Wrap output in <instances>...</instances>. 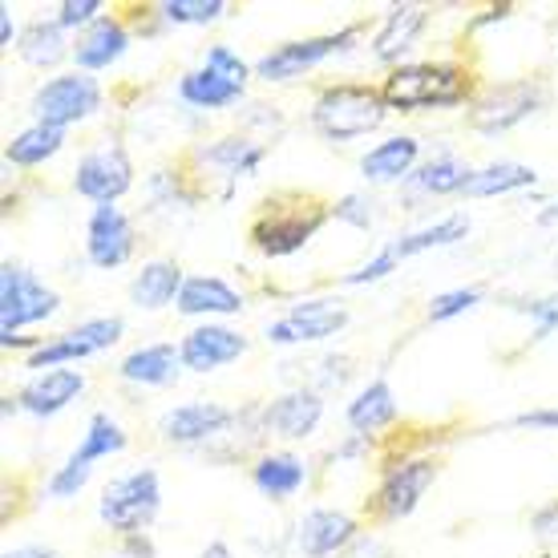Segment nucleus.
I'll return each instance as SVG.
<instances>
[{
    "mask_svg": "<svg viewBox=\"0 0 558 558\" xmlns=\"http://www.w3.org/2000/svg\"><path fill=\"white\" fill-rule=\"evenodd\" d=\"M106 13H110L106 0H61L53 9V21L65 28L70 37H82L85 28H94Z\"/></svg>",
    "mask_w": 558,
    "mask_h": 558,
    "instance_id": "40",
    "label": "nucleus"
},
{
    "mask_svg": "<svg viewBox=\"0 0 558 558\" xmlns=\"http://www.w3.org/2000/svg\"><path fill=\"white\" fill-rule=\"evenodd\" d=\"M134 45V28H130L122 4L110 9L94 28H85L82 37H73V70L82 73H106L113 70L126 49Z\"/></svg>",
    "mask_w": 558,
    "mask_h": 558,
    "instance_id": "20",
    "label": "nucleus"
},
{
    "mask_svg": "<svg viewBox=\"0 0 558 558\" xmlns=\"http://www.w3.org/2000/svg\"><path fill=\"white\" fill-rule=\"evenodd\" d=\"M389 101L380 94V82H324L307 106V126L312 134L332 146H349L368 134L385 130L389 122Z\"/></svg>",
    "mask_w": 558,
    "mask_h": 558,
    "instance_id": "4",
    "label": "nucleus"
},
{
    "mask_svg": "<svg viewBox=\"0 0 558 558\" xmlns=\"http://www.w3.org/2000/svg\"><path fill=\"white\" fill-rule=\"evenodd\" d=\"M538 186V170L526 167V162H486V167H474L470 182L461 198H506V195H522V191H534Z\"/></svg>",
    "mask_w": 558,
    "mask_h": 558,
    "instance_id": "32",
    "label": "nucleus"
},
{
    "mask_svg": "<svg viewBox=\"0 0 558 558\" xmlns=\"http://www.w3.org/2000/svg\"><path fill=\"white\" fill-rule=\"evenodd\" d=\"M61 312V292L49 288L33 267L0 264V336H21L28 324H45Z\"/></svg>",
    "mask_w": 558,
    "mask_h": 558,
    "instance_id": "14",
    "label": "nucleus"
},
{
    "mask_svg": "<svg viewBox=\"0 0 558 558\" xmlns=\"http://www.w3.org/2000/svg\"><path fill=\"white\" fill-rule=\"evenodd\" d=\"M441 477V458L429 446H401V437H392L385 453L377 458V486L364 498V526H392L417 514L425 494Z\"/></svg>",
    "mask_w": 558,
    "mask_h": 558,
    "instance_id": "2",
    "label": "nucleus"
},
{
    "mask_svg": "<svg viewBox=\"0 0 558 558\" xmlns=\"http://www.w3.org/2000/svg\"><path fill=\"white\" fill-rule=\"evenodd\" d=\"M397 421H401V401H397L389 377L364 380L344 405V425L364 437H385L389 429H397Z\"/></svg>",
    "mask_w": 558,
    "mask_h": 558,
    "instance_id": "26",
    "label": "nucleus"
},
{
    "mask_svg": "<svg viewBox=\"0 0 558 558\" xmlns=\"http://www.w3.org/2000/svg\"><path fill=\"white\" fill-rule=\"evenodd\" d=\"M106 106V85L94 77V73L82 70H65L45 77L33 94H28V118L37 126H53L70 134L73 126H85L94 122Z\"/></svg>",
    "mask_w": 558,
    "mask_h": 558,
    "instance_id": "7",
    "label": "nucleus"
},
{
    "mask_svg": "<svg viewBox=\"0 0 558 558\" xmlns=\"http://www.w3.org/2000/svg\"><path fill=\"white\" fill-rule=\"evenodd\" d=\"M332 223V198H320L316 191L279 186L255 207L247 223V243L264 259H292Z\"/></svg>",
    "mask_w": 558,
    "mask_h": 558,
    "instance_id": "3",
    "label": "nucleus"
},
{
    "mask_svg": "<svg viewBox=\"0 0 558 558\" xmlns=\"http://www.w3.org/2000/svg\"><path fill=\"white\" fill-rule=\"evenodd\" d=\"M380 215H385V207L373 191H349V195L332 198V219L352 227V231H373L380 223Z\"/></svg>",
    "mask_w": 558,
    "mask_h": 558,
    "instance_id": "36",
    "label": "nucleus"
},
{
    "mask_svg": "<svg viewBox=\"0 0 558 558\" xmlns=\"http://www.w3.org/2000/svg\"><path fill=\"white\" fill-rule=\"evenodd\" d=\"M482 73L465 57H433V61H405L380 77V94L392 113H441L470 110L482 94Z\"/></svg>",
    "mask_w": 558,
    "mask_h": 558,
    "instance_id": "1",
    "label": "nucleus"
},
{
    "mask_svg": "<svg viewBox=\"0 0 558 558\" xmlns=\"http://www.w3.org/2000/svg\"><path fill=\"white\" fill-rule=\"evenodd\" d=\"M518 312L531 320V336H526V344H543L550 336L558 332V288L546 295H534V300H522Z\"/></svg>",
    "mask_w": 558,
    "mask_h": 558,
    "instance_id": "39",
    "label": "nucleus"
},
{
    "mask_svg": "<svg viewBox=\"0 0 558 558\" xmlns=\"http://www.w3.org/2000/svg\"><path fill=\"white\" fill-rule=\"evenodd\" d=\"M118 380L130 385V389H174L182 377V356L174 340H150V344H138L130 349L122 361H118Z\"/></svg>",
    "mask_w": 558,
    "mask_h": 558,
    "instance_id": "23",
    "label": "nucleus"
},
{
    "mask_svg": "<svg viewBox=\"0 0 558 558\" xmlns=\"http://www.w3.org/2000/svg\"><path fill=\"white\" fill-rule=\"evenodd\" d=\"M70 182L73 191L85 203H94V207H101V203H122L134 191V182H138V167L130 158L126 142L118 138V134H106L94 146H85Z\"/></svg>",
    "mask_w": 558,
    "mask_h": 558,
    "instance_id": "11",
    "label": "nucleus"
},
{
    "mask_svg": "<svg viewBox=\"0 0 558 558\" xmlns=\"http://www.w3.org/2000/svg\"><path fill=\"white\" fill-rule=\"evenodd\" d=\"M373 446H377V437H364V433L349 429L332 449H328V461H332V465H361V461H368Z\"/></svg>",
    "mask_w": 558,
    "mask_h": 558,
    "instance_id": "43",
    "label": "nucleus"
},
{
    "mask_svg": "<svg viewBox=\"0 0 558 558\" xmlns=\"http://www.w3.org/2000/svg\"><path fill=\"white\" fill-rule=\"evenodd\" d=\"M267 154H271V146H267L259 134L235 130V134H215V138L191 142L179 158L195 170L198 179H223V191H219V198L227 203V198L235 195L239 179H252V174H259V167L267 162Z\"/></svg>",
    "mask_w": 558,
    "mask_h": 558,
    "instance_id": "9",
    "label": "nucleus"
},
{
    "mask_svg": "<svg viewBox=\"0 0 558 558\" xmlns=\"http://www.w3.org/2000/svg\"><path fill=\"white\" fill-rule=\"evenodd\" d=\"M94 470H98V465H89V461L73 458V453H70V458L57 465L53 474L45 477V498H49V502H73V498L89 486Z\"/></svg>",
    "mask_w": 558,
    "mask_h": 558,
    "instance_id": "37",
    "label": "nucleus"
},
{
    "mask_svg": "<svg viewBox=\"0 0 558 558\" xmlns=\"http://www.w3.org/2000/svg\"><path fill=\"white\" fill-rule=\"evenodd\" d=\"M182 283H186V271L179 267V259L158 255V259H146V264L130 276L126 300L134 312H162V307L179 304Z\"/></svg>",
    "mask_w": 558,
    "mask_h": 558,
    "instance_id": "27",
    "label": "nucleus"
},
{
    "mask_svg": "<svg viewBox=\"0 0 558 558\" xmlns=\"http://www.w3.org/2000/svg\"><path fill=\"white\" fill-rule=\"evenodd\" d=\"M514 13H518V4H510V0H502V4H486L482 13H474L470 21H465V28H470V33H482V28H489V25H506Z\"/></svg>",
    "mask_w": 558,
    "mask_h": 558,
    "instance_id": "47",
    "label": "nucleus"
},
{
    "mask_svg": "<svg viewBox=\"0 0 558 558\" xmlns=\"http://www.w3.org/2000/svg\"><path fill=\"white\" fill-rule=\"evenodd\" d=\"M470 174H474V167H470L458 150H441V154H433V158H425V162L409 174V182L401 191H405L409 203H413V198H449L465 191Z\"/></svg>",
    "mask_w": 558,
    "mask_h": 558,
    "instance_id": "30",
    "label": "nucleus"
},
{
    "mask_svg": "<svg viewBox=\"0 0 558 558\" xmlns=\"http://www.w3.org/2000/svg\"><path fill=\"white\" fill-rule=\"evenodd\" d=\"M324 413H328L324 392H316L312 385H292L264 401V429L279 441H307L320 433Z\"/></svg>",
    "mask_w": 558,
    "mask_h": 558,
    "instance_id": "17",
    "label": "nucleus"
},
{
    "mask_svg": "<svg viewBox=\"0 0 558 558\" xmlns=\"http://www.w3.org/2000/svg\"><path fill=\"white\" fill-rule=\"evenodd\" d=\"M126 449H130L126 425L113 417L110 409H98V413H89V421H85V433H82V441H77V449H73V458L98 465V461L118 458V453H126Z\"/></svg>",
    "mask_w": 558,
    "mask_h": 558,
    "instance_id": "34",
    "label": "nucleus"
},
{
    "mask_svg": "<svg viewBox=\"0 0 558 558\" xmlns=\"http://www.w3.org/2000/svg\"><path fill=\"white\" fill-rule=\"evenodd\" d=\"M179 98L182 106H191L198 113H227L235 106H247V85H235L227 82L223 73L195 65L179 77Z\"/></svg>",
    "mask_w": 558,
    "mask_h": 558,
    "instance_id": "31",
    "label": "nucleus"
},
{
    "mask_svg": "<svg viewBox=\"0 0 558 558\" xmlns=\"http://www.w3.org/2000/svg\"><path fill=\"white\" fill-rule=\"evenodd\" d=\"M514 429H538V433H558V405H543V409H526V413H514L510 417Z\"/></svg>",
    "mask_w": 558,
    "mask_h": 558,
    "instance_id": "46",
    "label": "nucleus"
},
{
    "mask_svg": "<svg viewBox=\"0 0 558 558\" xmlns=\"http://www.w3.org/2000/svg\"><path fill=\"white\" fill-rule=\"evenodd\" d=\"M531 534L538 543H558V498H546L531 514Z\"/></svg>",
    "mask_w": 558,
    "mask_h": 558,
    "instance_id": "44",
    "label": "nucleus"
},
{
    "mask_svg": "<svg viewBox=\"0 0 558 558\" xmlns=\"http://www.w3.org/2000/svg\"><path fill=\"white\" fill-rule=\"evenodd\" d=\"M162 25L167 28H203V25H219L231 4L227 0H158L154 4Z\"/></svg>",
    "mask_w": 558,
    "mask_h": 558,
    "instance_id": "35",
    "label": "nucleus"
},
{
    "mask_svg": "<svg viewBox=\"0 0 558 558\" xmlns=\"http://www.w3.org/2000/svg\"><path fill=\"white\" fill-rule=\"evenodd\" d=\"M65 142H70V134L65 130H53V126H25L21 134H13V138L4 142V162L16 170H37L45 167V162H53L57 154L65 150Z\"/></svg>",
    "mask_w": 558,
    "mask_h": 558,
    "instance_id": "33",
    "label": "nucleus"
},
{
    "mask_svg": "<svg viewBox=\"0 0 558 558\" xmlns=\"http://www.w3.org/2000/svg\"><path fill=\"white\" fill-rule=\"evenodd\" d=\"M352 324V307L344 295H304L279 320H267L264 340L271 349H307L328 344Z\"/></svg>",
    "mask_w": 558,
    "mask_h": 558,
    "instance_id": "10",
    "label": "nucleus"
},
{
    "mask_svg": "<svg viewBox=\"0 0 558 558\" xmlns=\"http://www.w3.org/2000/svg\"><path fill=\"white\" fill-rule=\"evenodd\" d=\"M16 41H21V28L13 21V9L0 4V49H16Z\"/></svg>",
    "mask_w": 558,
    "mask_h": 558,
    "instance_id": "50",
    "label": "nucleus"
},
{
    "mask_svg": "<svg viewBox=\"0 0 558 558\" xmlns=\"http://www.w3.org/2000/svg\"><path fill=\"white\" fill-rule=\"evenodd\" d=\"M425 28H429V9L425 4H389L385 16L377 21V28H373V37H368V57L377 65H385V73L397 70L417 49Z\"/></svg>",
    "mask_w": 558,
    "mask_h": 558,
    "instance_id": "19",
    "label": "nucleus"
},
{
    "mask_svg": "<svg viewBox=\"0 0 558 558\" xmlns=\"http://www.w3.org/2000/svg\"><path fill=\"white\" fill-rule=\"evenodd\" d=\"M364 41V21H349V25L332 28V33H316V37H295L276 49H267L252 61L255 82L264 85H288L307 77L312 70H320L332 57L356 53V45Z\"/></svg>",
    "mask_w": 558,
    "mask_h": 558,
    "instance_id": "6",
    "label": "nucleus"
},
{
    "mask_svg": "<svg viewBox=\"0 0 558 558\" xmlns=\"http://www.w3.org/2000/svg\"><path fill=\"white\" fill-rule=\"evenodd\" d=\"M16 413H25V409H21V401H16V392H4V397H0V417L13 421Z\"/></svg>",
    "mask_w": 558,
    "mask_h": 558,
    "instance_id": "52",
    "label": "nucleus"
},
{
    "mask_svg": "<svg viewBox=\"0 0 558 558\" xmlns=\"http://www.w3.org/2000/svg\"><path fill=\"white\" fill-rule=\"evenodd\" d=\"M482 300H486V292L482 288H446V292L429 295V304H425V324H449L458 320V316H465V312H474V307H482Z\"/></svg>",
    "mask_w": 558,
    "mask_h": 558,
    "instance_id": "38",
    "label": "nucleus"
},
{
    "mask_svg": "<svg viewBox=\"0 0 558 558\" xmlns=\"http://www.w3.org/2000/svg\"><path fill=\"white\" fill-rule=\"evenodd\" d=\"M247 352H252V340L239 328H231V324H195L179 340L182 368L195 373V377H210V373H219L227 364L243 361Z\"/></svg>",
    "mask_w": 558,
    "mask_h": 558,
    "instance_id": "18",
    "label": "nucleus"
},
{
    "mask_svg": "<svg viewBox=\"0 0 558 558\" xmlns=\"http://www.w3.org/2000/svg\"><path fill=\"white\" fill-rule=\"evenodd\" d=\"M198 65H203V70L223 73L227 82H235V85L255 82V70H252V65H247V61H243V57H239L227 41L207 45V49H203V57H198Z\"/></svg>",
    "mask_w": 558,
    "mask_h": 558,
    "instance_id": "41",
    "label": "nucleus"
},
{
    "mask_svg": "<svg viewBox=\"0 0 558 558\" xmlns=\"http://www.w3.org/2000/svg\"><path fill=\"white\" fill-rule=\"evenodd\" d=\"M122 336H126V320L122 316H89V320L73 324L65 332L45 336L41 349L33 352V356H25L28 377L33 373H49V368H73L77 361L101 356L113 344H122Z\"/></svg>",
    "mask_w": 558,
    "mask_h": 558,
    "instance_id": "13",
    "label": "nucleus"
},
{
    "mask_svg": "<svg viewBox=\"0 0 558 558\" xmlns=\"http://www.w3.org/2000/svg\"><path fill=\"white\" fill-rule=\"evenodd\" d=\"M118 555L122 558H158V543H154L150 531L126 534V538H118Z\"/></svg>",
    "mask_w": 558,
    "mask_h": 558,
    "instance_id": "48",
    "label": "nucleus"
},
{
    "mask_svg": "<svg viewBox=\"0 0 558 558\" xmlns=\"http://www.w3.org/2000/svg\"><path fill=\"white\" fill-rule=\"evenodd\" d=\"M158 514H162V477L154 465H138V470L118 474L113 482L101 486L98 522L113 538L150 531Z\"/></svg>",
    "mask_w": 558,
    "mask_h": 558,
    "instance_id": "8",
    "label": "nucleus"
},
{
    "mask_svg": "<svg viewBox=\"0 0 558 558\" xmlns=\"http://www.w3.org/2000/svg\"><path fill=\"white\" fill-rule=\"evenodd\" d=\"M198 558H235V550H231V543H223V538H210Z\"/></svg>",
    "mask_w": 558,
    "mask_h": 558,
    "instance_id": "51",
    "label": "nucleus"
},
{
    "mask_svg": "<svg viewBox=\"0 0 558 558\" xmlns=\"http://www.w3.org/2000/svg\"><path fill=\"white\" fill-rule=\"evenodd\" d=\"M0 558H65L57 546H45V543H21L13 550H4Z\"/></svg>",
    "mask_w": 558,
    "mask_h": 558,
    "instance_id": "49",
    "label": "nucleus"
},
{
    "mask_svg": "<svg viewBox=\"0 0 558 558\" xmlns=\"http://www.w3.org/2000/svg\"><path fill=\"white\" fill-rule=\"evenodd\" d=\"M421 138L417 134H389L385 142L368 146L361 154V179L368 186H405L409 174L421 167Z\"/></svg>",
    "mask_w": 558,
    "mask_h": 558,
    "instance_id": "25",
    "label": "nucleus"
},
{
    "mask_svg": "<svg viewBox=\"0 0 558 558\" xmlns=\"http://www.w3.org/2000/svg\"><path fill=\"white\" fill-rule=\"evenodd\" d=\"M543 558H550V555H543Z\"/></svg>",
    "mask_w": 558,
    "mask_h": 558,
    "instance_id": "54",
    "label": "nucleus"
},
{
    "mask_svg": "<svg viewBox=\"0 0 558 558\" xmlns=\"http://www.w3.org/2000/svg\"><path fill=\"white\" fill-rule=\"evenodd\" d=\"M174 312L198 324H223L247 312V295L239 292L235 283H227L223 276H186Z\"/></svg>",
    "mask_w": 558,
    "mask_h": 558,
    "instance_id": "22",
    "label": "nucleus"
},
{
    "mask_svg": "<svg viewBox=\"0 0 558 558\" xmlns=\"http://www.w3.org/2000/svg\"><path fill=\"white\" fill-rule=\"evenodd\" d=\"M555 101V89L543 73H526V77H506V82H486L474 106L465 110V130L477 138H502L510 130L526 126L531 118Z\"/></svg>",
    "mask_w": 558,
    "mask_h": 558,
    "instance_id": "5",
    "label": "nucleus"
},
{
    "mask_svg": "<svg viewBox=\"0 0 558 558\" xmlns=\"http://www.w3.org/2000/svg\"><path fill=\"white\" fill-rule=\"evenodd\" d=\"M16 57L25 61L28 70L37 73H57L65 61H73V37L57 25L53 16H33L25 28H21V41H16ZM65 73V70H61Z\"/></svg>",
    "mask_w": 558,
    "mask_h": 558,
    "instance_id": "29",
    "label": "nucleus"
},
{
    "mask_svg": "<svg viewBox=\"0 0 558 558\" xmlns=\"http://www.w3.org/2000/svg\"><path fill=\"white\" fill-rule=\"evenodd\" d=\"M538 223L543 227H550V223H558V198H550L543 210H538Z\"/></svg>",
    "mask_w": 558,
    "mask_h": 558,
    "instance_id": "53",
    "label": "nucleus"
},
{
    "mask_svg": "<svg viewBox=\"0 0 558 558\" xmlns=\"http://www.w3.org/2000/svg\"><path fill=\"white\" fill-rule=\"evenodd\" d=\"M252 486L264 494L267 502H292L300 489L312 482V461L292 453V449H264L259 458L247 465Z\"/></svg>",
    "mask_w": 558,
    "mask_h": 558,
    "instance_id": "24",
    "label": "nucleus"
},
{
    "mask_svg": "<svg viewBox=\"0 0 558 558\" xmlns=\"http://www.w3.org/2000/svg\"><path fill=\"white\" fill-rule=\"evenodd\" d=\"M340 558H401L397 550H392V543L389 538H380V534H373V531H364L356 543L344 550Z\"/></svg>",
    "mask_w": 558,
    "mask_h": 558,
    "instance_id": "45",
    "label": "nucleus"
},
{
    "mask_svg": "<svg viewBox=\"0 0 558 558\" xmlns=\"http://www.w3.org/2000/svg\"><path fill=\"white\" fill-rule=\"evenodd\" d=\"M239 425V405H223V401H182L158 413L154 433L158 441L170 449H198L207 453L210 446H219L227 433Z\"/></svg>",
    "mask_w": 558,
    "mask_h": 558,
    "instance_id": "12",
    "label": "nucleus"
},
{
    "mask_svg": "<svg viewBox=\"0 0 558 558\" xmlns=\"http://www.w3.org/2000/svg\"><path fill=\"white\" fill-rule=\"evenodd\" d=\"M368 531L361 514L340 506H312L295 518L292 550L300 558H340L361 534Z\"/></svg>",
    "mask_w": 558,
    "mask_h": 558,
    "instance_id": "15",
    "label": "nucleus"
},
{
    "mask_svg": "<svg viewBox=\"0 0 558 558\" xmlns=\"http://www.w3.org/2000/svg\"><path fill=\"white\" fill-rule=\"evenodd\" d=\"M356 377V361L344 352H324L320 361L312 364V389L316 392H340Z\"/></svg>",
    "mask_w": 558,
    "mask_h": 558,
    "instance_id": "42",
    "label": "nucleus"
},
{
    "mask_svg": "<svg viewBox=\"0 0 558 558\" xmlns=\"http://www.w3.org/2000/svg\"><path fill=\"white\" fill-rule=\"evenodd\" d=\"M89 389V377L82 368H49V373H33V377L16 389V401L28 417L49 421L57 413H65L70 405H77Z\"/></svg>",
    "mask_w": 558,
    "mask_h": 558,
    "instance_id": "21",
    "label": "nucleus"
},
{
    "mask_svg": "<svg viewBox=\"0 0 558 558\" xmlns=\"http://www.w3.org/2000/svg\"><path fill=\"white\" fill-rule=\"evenodd\" d=\"M470 215L465 210H449L441 219H433L425 227H413L405 235H392L385 247L397 255V264H409V259H417V255H429V252H446V247H458L470 239Z\"/></svg>",
    "mask_w": 558,
    "mask_h": 558,
    "instance_id": "28",
    "label": "nucleus"
},
{
    "mask_svg": "<svg viewBox=\"0 0 558 558\" xmlns=\"http://www.w3.org/2000/svg\"><path fill=\"white\" fill-rule=\"evenodd\" d=\"M138 252V227L118 203H101L85 215V259L98 271H118Z\"/></svg>",
    "mask_w": 558,
    "mask_h": 558,
    "instance_id": "16",
    "label": "nucleus"
}]
</instances>
